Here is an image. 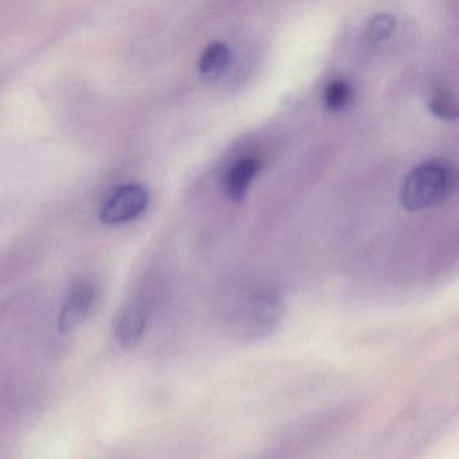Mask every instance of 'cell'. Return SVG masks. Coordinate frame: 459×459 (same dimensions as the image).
Wrapping results in <instances>:
<instances>
[{"label":"cell","instance_id":"277c9868","mask_svg":"<svg viewBox=\"0 0 459 459\" xmlns=\"http://www.w3.org/2000/svg\"><path fill=\"white\" fill-rule=\"evenodd\" d=\"M98 300V290L91 281H77L66 295L61 308L58 327L64 334L76 332L87 321Z\"/></svg>","mask_w":459,"mask_h":459},{"label":"cell","instance_id":"30bf717a","mask_svg":"<svg viewBox=\"0 0 459 459\" xmlns=\"http://www.w3.org/2000/svg\"><path fill=\"white\" fill-rule=\"evenodd\" d=\"M429 109L437 119L451 122L458 117L455 99L446 90H437L429 100Z\"/></svg>","mask_w":459,"mask_h":459},{"label":"cell","instance_id":"52a82bcc","mask_svg":"<svg viewBox=\"0 0 459 459\" xmlns=\"http://www.w3.org/2000/svg\"><path fill=\"white\" fill-rule=\"evenodd\" d=\"M232 50L225 42H213L209 45L198 61V72L205 82H219L232 64Z\"/></svg>","mask_w":459,"mask_h":459},{"label":"cell","instance_id":"ba28073f","mask_svg":"<svg viewBox=\"0 0 459 459\" xmlns=\"http://www.w3.org/2000/svg\"><path fill=\"white\" fill-rule=\"evenodd\" d=\"M351 87L345 80H333L324 91V104L332 112L345 109L351 101Z\"/></svg>","mask_w":459,"mask_h":459},{"label":"cell","instance_id":"3957f363","mask_svg":"<svg viewBox=\"0 0 459 459\" xmlns=\"http://www.w3.org/2000/svg\"><path fill=\"white\" fill-rule=\"evenodd\" d=\"M149 190L143 185H123L104 203L99 219L106 225L133 221L144 213L149 206Z\"/></svg>","mask_w":459,"mask_h":459},{"label":"cell","instance_id":"7a4b0ae2","mask_svg":"<svg viewBox=\"0 0 459 459\" xmlns=\"http://www.w3.org/2000/svg\"><path fill=\"white\" fill-rule=\"evenodd\" d=\"M284 300L276 291H264L255 295L241 316L236 330L244 341L264 340L279 326L283 318Z\"/></svg>","mask_w":459,"mask_h":459},{"label":"cell","instance_id":"6da1fadb","mask_svg":"<svg viewBox=\"0 0 459 459\" xmlns=\"http://www.w3.org/2000/svg\"><path fill=\"white\" fill-rule=\"evenodd\" d=\"M456 184L455 168L447 160H424L404 179L400 201L407 211H423L447 200L455 192Z\"/></svg>","mask_w":459,"mask_h":459},{"label":"cell","instance_id":"5b68a950","mask_svg":"<svg viewBox=\"0 0 459 459\" xmlns=\"http://www.w3.org/2000/svg\"><path fill=\"white\" fill-rule=\"evenodd\" d=\"M147 316L138 305H128L120 308L115 318V340L120 348L133 349L141 342L146 332Z\"/></svg>","mask_w":459,"mask_h":459},{"label":"cell","instance_id":"9c48e42d","mask_svg":"<svg viewBox=\"0 0 459 459\" xmlns=\"http://www.w3.org/2000/svg\"><path fill=\"white\" fill-rule=\"evenodd\" d=\"M397 18L391 13H380L370 18L368 22L365 34L372 44H380L391 39L392 34L396 31Z\"/></svg>","mask_w":459,"mask_h":459},{"label":"cell","instance_id":"8992f818","mask_svg":"<svg viewBox=\"0 0 459 459\" xmlns=\"http://www.w3.org/2000/svg\"><path fill=\"white\" fill-rule=\"evenodd\" d=\"M260 168V160L254 157L236 160L225 174L224 192L227 197L235 203L243 200Z\"/></svg>","mask_w":459,"mask_h":459}]
</instances>
